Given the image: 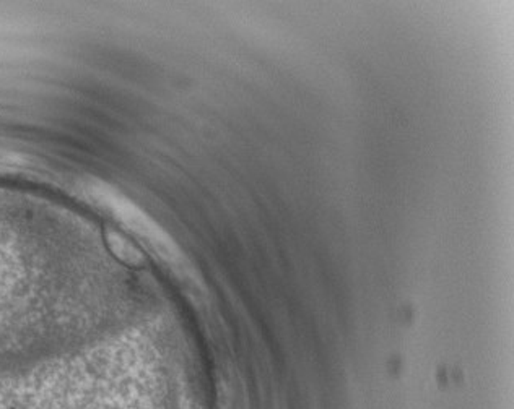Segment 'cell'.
<instances>
[{"mask_svg":"<svg viewBox=\"0 0 514 409\" xmlns=\"http://www.w3.org/2000/svg\"><path fill=\"white\" fill-rule=\"evenodd\" d=\"M108 242L111 245L113 252L118 255L119 258L129 263H138L142 262V255L138 250L134 247L132 244H129L126 239H122L118 233H108Z\"/></svg>","mask_w":514,"mask_h":409,"instance_id":"1","label":"cell"}]
</instances>
